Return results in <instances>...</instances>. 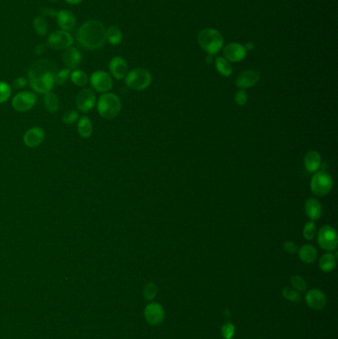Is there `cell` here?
<instances>
[{
  "label": "cell",
  "instance_id": "6da1fadb",
  "mask_svg": "<svg viewBox=\"0 0 338 339\" xmlns=\"http://www.w3.org/2000/svg\"><path fill=\"white\" fill-rule=\"evenodd\" d=\"M57 66L51 60L42 59L35 62L28 71V83L39 93H47L53 89Z\"/></svg>",
  "mask_w": 338,
  "mask_h": 339
},
{
  "label": "cell",
  "instance_id": "7a4b0ae2",
  "mask_svg": "<svg viewBox=\"0 0 338 339\" xmlns=\"http://www.w3.org/2000/svg\"><path fill=\"white\" fill-rule=\"evenodd\" d=\"M77 42L81 46L89 50H98L107 42V28L97 20H89L83 23L76 34Z\"/></svg>",
  "mask_w": 338,
  "mask_h": 339
},
{
  "label": "cell",
  "instance_id": "3957f363",
  "mask_svg": "<svg viewBox=\"0 0 338 339\" xmlns=\"http://www.w3.org/2000/svg\"><path fill=\"white\" fill-rule=\"evenodd\" d=\"M197 43L201 50L210 56H214L222 50L224 46V39L218 30L206 28L198 33Z\"/></svg>",
  "mask_w": 338,
  "mask_h": 339
},
{
  "label": "cell",
  "instance_id": "277c9868",
  "mask_svg": "<svg viewBox=\"0 0 338 339\" xmlns=\"http://www.w3.org/2000/svg\"><path fill=\"white\" fill-rule=\"evenodd\" d=\"M96 109L98 114L107 120L113 119L120 113L121 101L118 95L112 92H106L97 99Z\"/></svg>",
  "mask_w": 338,
  "mask_h": 339
},
{
  "label": "cell",
  "instance_id": "5b68a950",
  "mask_svg": "<svg viewBox=\"0 0 338 339\" xmlns=\"http://www.w3.org/2000/svg\"><path fill=\"white\" fill-rule=\"evenodd\" d=\"M152 83L151 72L143 69L136 68L127 72L125 76V85L130 89L141 91L150 87Z\"/></svg>",
  "mask_w": 338,
  "mask_h": 339
},
{
  "label": "cell",
  "instance_id": "8992f818",
  "mask_svg": "<svg viewBox=\"0 0 338 339\" xmlns=\"http://www.w3.org/2000/svg\"><path fill=\"white\" fill-rule=\"evenodd\" d=\"M333 187V179L326 171H318L310 180V191L315 196H327Z\"/></svg>",
  "mask_w": 338,
  "mask_h": 339
},
{
  "label": "cell",
  "instance_id": "52a82bcc",
  "mask_svg": "<svg viewBox=\"0 0 338 339\" xmlns=\"http://www.w3.org/2000/svg\"><path fill=\"white\" fill-rule=\"evenodd\" d=\"M318 234V242L321 248L327 252H333L337 248L338 236L336 230L330 225L322 226Z\"/></svg>",
  "mask_w": 338,
  "mask_h": 339
},
{
  "label": "cell",
  "instance_id": "ba28073f",
  "mask_svg": "<svg viewBox=\"0 0 338 339\" xmlns=\"http://www.w3.org/2000/svg\"><path fill=\"white\" fill-rule=\"evenodd\" d=\"M37 103V95L32 91H20L12 98V107L18 112L31 110Z\"/></svg>",
  "mask_w": 338,
  "mask_h": 339
},
{
  "label": "cell",
  "instance_id": "9c48e42d",
  "mask_svg": "<svg viewBox=\"0 0 338 339\" xmlns=\"http://www.w3.org/2000/svg\"><path fill=\"white\" fill-rule=\"evenodd\" d=\"M73 43L72 36L70 32L64 30L54 31L48 38V45L54 50H67Z\"/></svg>",
  "mask_w": 338,
  "mask_h": 339
},
{
  "label": "cell",
  "instance_id": "30bf717a",
  "mask_svg": "<svg viewBox=\"0 0 338 339\" xmlns=\"http://www.w3.org/2000/svg\"><path fill=\"white\" fill-rule=\"evenodd\" d=\"M89 82L92 89L101 93L109 92L113 87L111 75L105 71H93L89 77Z\"/></svg>",
  "mask_w": 338,
  "mask_h": 339
},
{
  "label": "cell",
  "instance_id": "8fae6325",
  "mask_svg": "<svg viewBox=\"0 0 338 339\" xmlns=\"http://www.w3.org/2000/svg\"><path fill=\"white\" fill-rule=\"evenodd\" d=\"M247 56V50L245 46L240 43L232 42L223 46V57L229 63H240Z\"/></svg>",
  "mask_w": 338,
  "mask_h": 339
},
{
  "label": "cell",
  "instance_id": "7c38bea8",
  "mask_svg": "<svg viewBox=\"0 0 338 339\" xmlns=\"http://www.w3.org/2000/svg\"><path fill=\"white\" fill-rule=\"evenodd\" d=\"M75 105L80 111L87 113L92 110L96 105V96L93 90L84 89L79 92L75 98Z\"/></svg>",
  "mask_w": 338,
  "mask_h": 339
},
{
  "label": "cell",
  "instance_id": "4fadbf2b",
  "mask_svg": "<svg viewBox=\"0 0 338 339\" xmlns=\"http://www.w3.org/2000/svg\"><path fill=\"white\" fill-rule=\"evenodd\" d=\"M146 321L151 325H159L165 320V310L160 303H150L144 309Z\"/></svg>",
  "mask_w": 338,
  "mask_h": 339
},
{
  "label": "cell",
  "instance_id": "5bb4252c",
  "mask_svg": "<svg viewBox=\"0 0 338 339\" xmlns=\"http://www.w3.org/2000/svg\"><path fill=\"white\" fill-rule=\"evenodd\" d=\"M260 81V72L255 70L242 71L236 79L235 85L240 89H250L255 87Z\"/></svg>",
  "mask_w": 338,
  "mask_h": 339
},
{
  "label": "cell",
  "instance_id": "9a60e30c",
  "mask_svg": "<svg viewBox=\"0 0 338 339\" xmlns=\"http://www.w3.org/2000/svg\"><path fill=\"white\" fill-rule=\"evenodd\" d=\"M108 68L110 71V74L117 81H121L125 79L128 72V64L126 60L120 56L112 58L109 62Z\"/></svg>",
  "mask_w": 338,
  "mask_h": 339
},
{
  "label": "cell",
  "instance_id": "2e32d148",
  "mask_svg": "<svg viewBox=\"0 0 338 339\" xmlns=\"http://www.w3.org/2000/svg\"><path fill=\"white\" fill-rule=\"evenodd\" d=\"M305 303L314 310H321L326 304V297L324 293L318 290H309L305 295Z\"/></svg>",
  "mask_w": 338,
  "mask_h": 339
},
{
  "label": "cell",
  "instance_id": "e0dca14e",
  "mask_svg": "<svg viewBox=\"0 0 338 339\" xmlns=\"http://www.w3.org/2000/svg\"><path fill=\"white\" fill-rule=\"evenodd\" d=\"M45 139V132L43 128L41 127H32L28 129L24 136H23V142L28 148H36L40 146Z\"/></svg>",
  "mask_w": 338,
  "mask_h": 339
},
{
  "label": "cell",
  "instance_id": "ac0fdd59",
  "mask_svg": "<svg viewBox=\"0 0 338 339\" xmlns=\"http://www.w3.org/2000/svg\"><path fill=\"white\" fill-rule=\"evenodd\" d=\"M56 19L61 30L71 32L75 27L76 19L74 14L70 10H60L56 14Z\"/></svg>",
  "mask_w": 338,
  "mask_h": 339
},
{
  "label": "cell",
  "instance_id": "d6986e66",
  "mask_svg": "<svg viewBox=\"0 0 338 339\" xmlns=\"http://www.w3.org/2000/svg\"><path fill=\"white\" fill-rule=\"evenodd\" d=\"M83 60L82 53L75 47H70L63 54V62L67 66V69L76 70Z\"/></svg>",
  "mask_w": 338,
  "mask_h": 339
},
{
  "label": "cell",
  "instance_id": "ffe728a7",
  "mask_svg": "<svg viewBox=\"0 0 338 339\" xmlns=\"http://www.w3.org/2000/svg\"><path fill=\"white\" fill-rule=\"evenodd\" d=\"M303 165L308 173H317L322 165L321 154L315 150L307 152L303 159Z\"/></svg>",
  "mask_w": 338,
  "mask_h": 339
},
{
  "label": "cell",
  "instance_id": "44dd1931",
  "mask_svg": "<svg viewBox=\"0 0 338 339\" xmlns=\"http://www.w3.org/2000/svg\"><path fill=\"white\" fill-rule=\"evenodd\" d=\"M304 212L311 221L319 220L322 214L321 202L316 198H308L304 204Z\"/></svg>",
  "mask_w": 338,
  "mask_h": 339
},
{
  "label": "cell",
  "instance_id": "7402d4cb",
  "mask_svg": "<svg viewBox=\"0 0 338 339\" xmlns=\"http://www.w3.org/2000/svg\"><path fill=\"white\" fill-rule=\"evenodd\" d=\"M299 257L305 264H313L317 259L319 252L318 249L311 244H305L302 246L299 251Z\"/></svg>",
  "mask_w": 338,
  "mask_h": 339
},
{
  "label": "cell",
  "instance_id": "603a6c76",
  "mask_svg": "<svg viewBox=\"0 0 338 339\" xmlns=\"http://www.w3.org/2000/svg\"><path fill=\"white\" fill-rule=\"evenodd\" d=\"M92 130H93L92 123L88 116H82L81 118H79L77 133L82 138H84V139L89 138L92 134Z\"/></svg>",
  "mask_w": 338,
  "mask_h": 339
},
{
  "label": "cell",
  "instance_id": "cb8c5ba5",
  "mask_svg": "<svg viewBox=\"0 0 338 339\" xmlns=\"http://www.w3.org/2000/svg\"><path fill=\"white\" fill-rule=\"evenodd\" d=\"M336 266V257L331 252L323 254L320 259V268L321 271L328 273L334 270Z\"/></svg>",
  "mask_w": 338,
  "mask_h": 339
},
{
  "label": "cell",
  "instance_id": "d4e9b609",
  "mask_svg": "<svg viewBox=\"0 0 338 339\" xmlns=\"http://www.w3.org/2000/svg\"><path fill=\"white\" fill-rule=\"evenodd\" d=\"M123 40V34L119 27L110 26L107 29V41L112 46L119 45Z\"/></svg>",
  "mask_w": 338,
  "mask_h": 339
},
{
  "label": "cell",
  "instance_id": "484cf974",
  "mask_svg": "<svg viewBox=\"0 0 338 339\" xmlns=\"http://www.w3.org/2000/svg\"><path fill=\"white\" fill-rule=\"evenodd\" d=\"M215 69L222 76L229 77L232 74L231 64L224 57H217L215 59Z\"/></svg>",
  "mask_w": 338,
  "mask_h": 339
},
{
  "label": "cell",
  "instance_id": "4316f807",
  "mask_svg": "<svg viewBox=\"0 0 338 339\" xmlns=\"http://www.w3.org/2000/svg\"><path fill=\"white\" fill-rule=\"evenodd\" d=\"M44 105L49 112L55 113L59 110L60 101L58 96L54 92L50 91L44 94Z\"/></svg>",
  "mask_w": 338,
  "mask_h": 339
},
{
  "label": "cell",
  "instance_id": "83f0119b",
  "mask_svg": "<svg viewBox=\"0 0 338 339\" xmlns=\"http://www.w3.org/2000/svg\"><path fill=\"white\" fill-rule=\"evenodd\" d=\"M71 80L72 84H74L76 87H86L89 82V75L86 71L82 70H73L71 72Z\"/></svg>",
  "mask_w": 338,
  "mask_h": 339
},
{
  "label": "cell",
  "instance_id": "f1b7e54d",
  "mask_svg": "<svg viewBox=\"0 0 338 339\" xmlns=\"http://www.w3.org/2000/svg\"><path fill=\"white\" fill-rule=\"evenodd\" d=\"M33 27L36 33L39 36L47 35L48 33V23L44 16H37L33 21Z\"/></svg>",
  "mask_w": 338,
  "mask_h": 339
},
{
  "label": "cell",
  "instance_id": "f546056e",
  "mask_svg": "<svg viewBox=\"0 0 338 339\" xmlns=\"http://www.w3.org/2000/svg\"><path fill=\"white\" fill-rule=\"evenodd\" d=\"M318 233V229H317V225L315 223V221H308L304 224L303 229V238L305 240L311 241L313 239H315V237L317 236Z\"/></svg>",
  "mask_w": 338,
  "mask_h": 339
},
{
  "label": "cell",
  "instance_id": "4dcf8cb0",
  "mask_svg": "<svg viewBox=\"0 0 338 339\" xmlns=\"http://www.w3.org/2000/svg\"><path fill=\"white\" fill-rule=\"evenodd\" d=\"M282 295H283V297L285 298V300H288L290 302H293V303H300L301 300H302L301 294L293 288L285 286L282 291Z\"/></svg>",
  "mask_w": 338,
  "mask_h": 339
},
{
  "label": "cell",
  "instance_id": "1f68e13d",
  "mask_svg": "<svg viewBox=\"0 0 338 339\" xmlns=\"http://www.w3.org/2000/svg\"><path fill=\"white\" fill-rule=\"evenodd\" d=\"M71 72L70 69H63L57 71L55 75V84L59 86L65 85L71 79Z\"/></svg>",
  "mask_w": 338,
  "mask_h": 339
},
{
  "label": "cell",
  "instance_id": "d6a6232c",
  "mask_svg": "<svg viewBox=\"0 0 338 339\" xmlns=\"http://www.w3.org/2000/svg\"><path fill=\"white\" fill-rule=\"evenodd\" d=\"M157 294H158V288H157L156 284L149 283V284L145 285L144 291H143V295H144L145 300L153 301L156 298Z\"/></svg>",
  "mask_w": 338,
  "mask_h": 339
},
{
  "label": "cell",
  "instance_id": "836d02e7",
  "mask_svg": "<svg viewBox=\"0 0 338 339\" xmlns=\"http://www.w3.org/2000/svg\"><path fill=\"white\" fill-rule=\"evenodd\" d=\"M12 93V88L5 82L0 81V105L6 102Z\"/></svg>",
  "mask_w": 338,
  "mask_h": 339
},
{
  "label": "cell",
  "instance_id": "e575fe53",
  "mask_svg": "<svg viewBox=\"0 0 338 339\" xmlns=\"http://www.w3.org/2000/svg\"><path fill=\"white\" fill-rule=\"evenodd\" d=\"M291 284L293 285V289H295L299 293H304L306 291V283L303 277H301V276L292 277Z\"/></svg>",
  "mask_w": 338,
  "mask_h": 339
},
{
  "label": "cell",
  "instance_id": "d590c367",
  "mask_svg": "<svg viewBox=\"0 0 338 339\" xmlns=\"http://www.w3.org/2000/svg\"><path fill=\"white\" fill-rule=\"evenodd\" d=\"M221 334L224 339H232L235 334V326L231 322H226L221 327Z\"/></svg>",
  "mask_w": 338,
  "mask_h": 339
},
{
  "label": "cell",
  "instance_id": "8d00e7d4",
  "mask_svg": "<svg viewBox=\"0 0 338 339\" xmlns=\"http://www.w3.org/2000/svg\"><path fill=\"white\" fill-rule=\"evenodd\" d=\"M80 116L75 110H68L63 115V122L65 124H73L79 120Z\"/></svg>",
  "mask_w": 338,
  "mask_h": 339
},
{
  "label": "cell",
  "instance_id": "74e56055",
  "mask_svg": "<svg viewBox=\"0 0 338 339\" xmlns=\"http://www.w3.org/2000/svg\"><path fill=\"white\" fill-rule=\"evenodd\" d=\"M234 100L235 102L239 106V107H243L247 103V100H248V95H247V92L244 90V89H239L236 94H235V97H234Z\"/></svg>",
  "mask_w": 338,
  "mask_h": 339
},
{
  "label": "cell",
  "instance_id": "f35d334b",
  "mask_svg": "<svg viewBox=\"0 0 338 339\" xmlns=\"http://www.w3.org/2000/svg\"><path fill=\"white\" fill-rule=\"evenodd\" d=\"M28 84V80L24 76H19L17 79H15L12 83V89H24Z\"/></svg>",
  "mask_w": 338,
  "mask_h": 339
},
{
  "label": "cell",
  "instance_id": "ab89813d",
  "mask_svg": "<svg viewBox=\"0 0 338 339\" xmlns=\"http://www.w3.org/2000/svg\"><path fill=\"white\" fill-rule=\"evenodd\" d=\"M284 250L289 254H296L299 251L298 245L293 241H287L284 244Z\"/></svg>",
  "mask_w": 338,
  "mask_h": 339
},
{
  "label": "cell",
  "instance_id": "60d3db41",
  "mask_svg": "<svg viewBox=\"0 0 338 339\" xmlns=\"http://www.w3.org/2000/svg\"><path fill=\"white\" fill-rule=\"evenodd\" d=\"M45 50H46V45H44V44H40V45H38V46L36 47L35 53L37 54V55H40V54L44 53Z\"/></svg>",
  "mask_w": 338,
  "mask_h": 339
},
{
  "label": "cell",
  "instance_id": "b9f144b4",
  "mask_svg": "<svg viewBox=\"0 0 338 339\" xmlns=\"http://www.w3.org/2000/svg\"><path fill=\"white\" fill-rule=\"evenodd\" d=\"M68 4H71V5H77L80 4L81 2H83V0H65Z\"/></svg>",
  "mask_w": 338,
  "mask_h": 339
},
{
  "label": "cell",
  "instance_id": "7bdbcfd3",
  "mask_svg": "<svg viewBox=\"0 0 338 339\" xmlns=\"http://www.w3.org/2000/svg\"><path fill=\"white\" fill-rule=\"evenodd\" d=\"M50 1H52V2H56V1H58V0H50Z\"/></svg>",
  "mask_w": 338,
  "mask_h": 339
}]
</instances>
